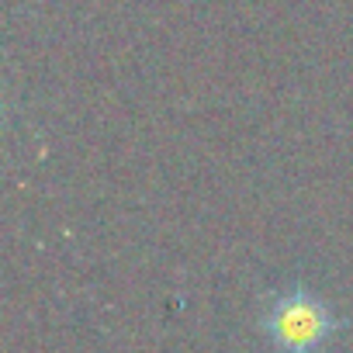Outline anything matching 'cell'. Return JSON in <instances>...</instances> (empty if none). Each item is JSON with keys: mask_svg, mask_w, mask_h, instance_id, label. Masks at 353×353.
Listing matches in <instances>:
<instances>
[{"mask_svg": "<svg viewBox=\"0 0 353 353\" xmlns=\"http://www.w3.org/2000/svg\"><path fill=\"white\" fill-rule=\"evenodd\" d=\"M336 325L339 322L329 305L315 298L305 284H291L263 308V332L284 353H319L332 339Z\"/></svg>", "mask_w": 353, "mask_h": 353, "instance_id": "1", "label": "cell"}]
</instances>
